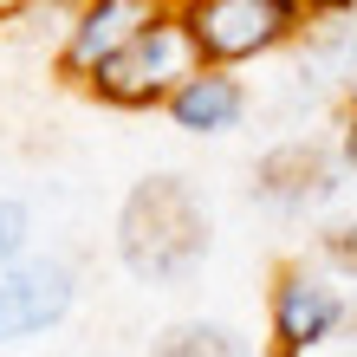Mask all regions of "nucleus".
I'll return each mask as SVG.
<instances>
[{
    "label": "nucleus",
    "instance_id": "nucleus-14",
    "mask_svg": "<svg viewBox=\"0 0 357 357\" xmlns=\"http://www.w3.org/2000/svg\"><path fill=\"white\" fill-rule=\"evenodd\" d=\"M344 357H357V305H351V325H344Z\"/></svg>",
    "mask_w": 357,
    "mask_h": 357
},
{
    "label": "nucleus",
    "instance_id": "nucleus-11",
    "mask_svg": "<svg viewBox=\"0 0 357 357\" xmlns=\"http://www.w3.org/2000/svg\"><path fill=\"white\" fill-rule=\"evenodd\" d=\"M26 234H33L26 208H20L13 195H0V273H13L20 260H26Z\"/></svg>",
    "mask_w": 357,
    "mask_h": 357
},
{
    "label": "nucleus",
    "instance_id": "nucleus-6",
    "mask_svg": "<svg viewBox=\"0 0 357 357\" xmlns=\"http://www.w3.org/2000/svg\"><path fill=\"white\" fill-rule=\"evenodd\" d=\"M156 7H162V0H85V7L72 13L66 39H59L52 72L66 78V85H85V91H91V78L111 66V59L130 46L143 26H150Z\"/></svg>",
    "mask_w": 357,
    "mask_h": 357
},
{
    "label": "nucleus",
    "instance_id": "nucleus-4",
    "mask_svg": "<svg viewBox=\"0 0 357 357\" xmlns=\"http://www.w3.org/2000/svg\"><path fill=\"white\" fill-rule=\"evenodd\" d=\"M351 325V299L338 292V280H325L319 266L286 260L266 286V351L273 357H312L319 344H331Z\"/></svg>",
    "mask_w": 357,
    "mask_h": 357
},
{
    "label": "nucleus",
    "instance_id": "nucleus-10",
    "mask_svg": "<svg viewBox=\"0 0 357 357\" xmlns=\"http://www.w3.org/2000/svg\"><path fill=\"white\" fill-rule=\"evenodd\" d=\"M150 357H254V344L221 319H176L169 331H156Z\"/></svg>",
    "mask_w": 357,
    "mask_h": 357
},
{
    "label": "nucleus",
    "instance_id": "nucleus-12",
    "mask_svg": "<svg viewBox=\"0 0 357 357\" xmlns=\"http://www.w3.org/2000/svg\"><path fill=\"white\" fill-rule=\"evenodd\" d=\"M319 254L338 266V273H357V215H344V221L325 227V234H319Z\"/></svg>",
    "mask_w": 357,
    "mask_h": 357
},
{
    "label": "nucleus",
    "instance_id": "nucleus-9",
    "mask_svg": "<svg viewBox=\"0 0 357 357\" xmlns=\"http://www.w3.org/2000/svg\"><path fill=\"white\" fill-rule=\"evenodd\" d=\"M305 46L319 52V72L357 78V7H312L305 13Z\"/></svg>",
    "mask_w": 357,
    "mask_h": 357
},
{
    "label": "nucleus",
    "instance_id": "nucleus-1",
    "mask_svg": "<svg viewBox=\"0 0 357 357\" xmlns=\"http://www.w3.org/2000/svg\"><path fill=\"white\" fill-rule=\"evenodd\" d=\"M117 260L143 286H182L208 260V202L188 176H143L117 208Z\"/></svg>",
    "mask_w": 357,
    "mask_h": 357
},
{
    "label": "nucleus",
    "instance_id": "nucleus-2",
    "mask_svg": "<svg viewBox=\"0 0 357 357\" xmlns=\"http://www.w3.org/2000/svg\"><path fill=\"white\" fill-rule=\"evenodd\" d=\"M195 72H202V52L182 26V7H156L150 26L91 78V98L111 111H162Z\"/></svg>",
    "mask_w": 357,
    "mask_h": 357
},
{
    "label": "nucleus",
    "instance_id": "nucleus-5",
    "mask_svg": "<svg viewBox=\"0 0 357 357\" xmlns=\"http://www.w3.org/2000/svg\"><path fill=\"white\" fill-rule=\"evenodd\" d=\"M338 188H344L338 150H325L312 137H292L254 162V202L273 208V215H312V208L338 202Z\"/></svg>",
    "mask_w": 357,
    "mask_h": 357
},
{
    "label": "nucleus",
    "instance_id": "nucleus-13",
    "mask_svg": "<svg viewBox=\"0 0 357 357\" xmlns=\"http://www.w3.org/2000/svg\"><path fill=\"white\" fill-rule=\"evenodd\" d=\"M338 162H344V176H357V104L338 111Z\"/></svg>",
    "mask_w": 357,
    "mask_h": 357
},
{
    "label": "nucleus",
    "instance_id": "nucleus-8",
    "mask_svg": "<svg viewBox=\"0 0 357 357\" xmlns=\"http://www.w3.org/2000/svg\"><path fill=\"white\" fill-rule=\"evenodd\" d=\"M162 117H169L176 130H188V137H227V130H241V117H247V78L221 72V66H202L169 104H162Z\"/></svg>",
    "mask_w": 357,
    "mask_h": 357
},
{
    "label": "nucleus",
    "instance_id": "nucleus-7",
    "mask_svg": "<svg viewBox=\"0 0 357 357\" xmlns=\"http://www.w3.org/2000/svg\"><path fill=\"white\" fill-rule=\"evenodd\" d=\"M78 280L66 260L52 254H26L13 273H0V312H7V338H33V331H52L72 312Z\"/></svg>",
    "mask_w": 357,
    "mask_h": 357
},
{
    "label": "nucleus",
    "instance_id": "nucleus-15",
    "mask_svg": "<svg viewBox=\"0 0 357 357\" xmlns=\"http://www.w3.org/2000/svg\"><path fill=\"white\" fill-rule=\"evenodd\" d=\"M0 344H13V338H7V312H0Z\"/></svg>",
    "mask_w": 357,
    "mask_h": 357
},
{
    "label": "nucleus",
    "instance_id": "nucleus-3",
    "mask_svg": "<svg viewBox=\"0 0 357 357\" xmlns=\"http://www.w3.org/2000/svg\"><path fill=\"white\" fill-rule=\"evenodd\" d=\"M305 0H182V26L195 39L202 66L241 72L254 59L305 39Z\"/></svg>",
    "mask_w": 357,
    "mask_h": 357
},
{
    "label": "nucleus",
    "instance_id": "nucleus-16",
    "mask_svg": "<svg viewBox=\"0 0 357 357\" xmlns=\"http://www.w3.org/2000/svg\"><path fill=\"white\" fill-rule=\"evenodd\" d=\"M266 357H273V351H266Z\"/></svg>",
    "mask_w": 357,
    "mask_h": 357
}]
</instances>
